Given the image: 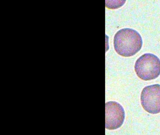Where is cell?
Instances as JSON below:
<instances>
[{
	"mask_svg": "<svg viewBox=\"0 0 160 135\" xmlns=\"http://www.w3.org/2000/svg\"><path fill=\"white\" fill-rule=\"evenodd\" d=\"M140 100L143 108L149 113L160 112V84H152L143 88Z\"/></svg>",
	"mask_w": 160,
	"mask_h": 135,
	"instance_id": "3957f363",
	"label": "cell"
},
{
	"mask_svg": "<svg viewBox=\"0 0 160 135\" xmlns=\"http://www.w3.org/2000/svg\"><path fill=\"white\" fill-rule=\"evenodd\" d=\"M105 127L114 130L120 127L125 119L123 107L118 102L109 101L105 104Z\"/></svg>",
	"mask_w": 160,
	"mask_h": 135,
	"instance_id": "277c9868",
	"label": "cell"
},
{
	"mask_svg": "<svg viewBox=\"0 0 160 135\" xmlns=\"http://www.w3.org/2000/svg\"><path fill=\"white\" fill-rule=\"evenodd\" d=\"M143 41L140 34L132 28H123L117 32L114 38L116 51L122 56H132L140 50Z\"/></svg>",
	"mask_w": 160,
	"mask_h": 135,
	"instance_id": "6da1fadb",
	"label": "cell"
},
{
	"mask_svg": "<svg viewBox=\"0 0 160 135\" xmlns=\"http://www.w3.org/2000/svg\"><path fill=\"white\" fill-rule=\"evenodd\" d=\"M134 68L137 75L142 80L156 78L160 75V59L152 53H145L137 59Z\"/></svg>",
	"mask_w": 160,
	"mask_h": 135,
	"instance_id": "7a4b0ae2",
	"label": "cell"
}]
</instances>
